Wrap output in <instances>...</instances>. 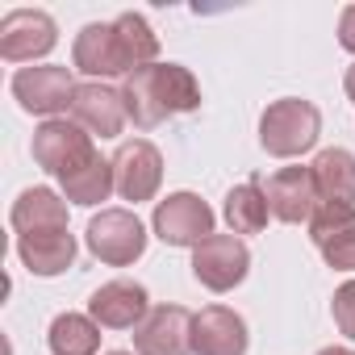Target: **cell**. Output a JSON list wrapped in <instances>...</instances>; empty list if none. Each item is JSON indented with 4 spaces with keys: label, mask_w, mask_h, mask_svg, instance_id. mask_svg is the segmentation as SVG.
<instances>
[{
    "label": "cell",
    "mask_w": 355,
    "mask_h": 355,
    "mask_svg": "<svg viewBox=\"0 0 355 355\" xmlns=\"http://www.w3.org/2000/svg\"><path fill=\"white\" fill-rule=\"evenodd\" d=\"M121 101H125V113L138 130H155L163 117L201 109V84L180 63H150V67L125 76Z\"/></svg>",
    "instance_id": "6da1fadb"
},
{
    "label": "cell",
    "mask_w": 355,
    "mask_h": 355,
    "mask_svg": "<svg viewBox=\"0 0 355 355\" xmlns=\"http://www.w3.org/2000/svg\"><path fill=\"white\" fill-rule=\"evenodd\" d=\"M322 134V113L301 101V96H284V101H272L259 117V146L276 159H297L305 155Z\"/></svg>",
    "instance_id": "7a4b0ae2"
},
{
    "label": "cell",
    "mask_w": 355,
    "mask_h": 355,
    "mask_svg": "<svg viewBox=\"0 0 355 355\" xmlns=\"http://www.w3.org/2000/svg\"><path fill=\"white\" fill-rule=\"evenodd\" d=\"M96 155L92 146V134L80 125V121H67V117H51L34 130V163L42 171H51L55 180L71 175L76 167H84L88 159Z\"/></svg>",
    "instance_id": "3957f363"
},
{
    "label": "cell",
    "mask_w": 355,
    "mask_h": 355,
    "mask_svg": "<svg viewBox=\"0 0 355 355\" xmlns=\"http://www.w3.org/2000/svg\"><path fill=\"white\" fill-rule=\"evenodd\" d=\"M88 251L109 268H130L146 251V226L130 209H101L88 222Z\"/></svg>",
    "instance_id": "277c9868"
},
{
    "label": "cell",
    "mask_w": 355,
    "mask_h": 355,
    "mask_svg": "<svg viewBox=\"0 0 355 355\" xmlns=\"http://www.w3.org/2000/svg\"><path fill=\"white\" fill-rule=\"evenodd\" d=\"M251 272V251L239 234H209L201 247H193V276L209 293H230Z\"/></svg>",
    "instance_id": "5b68a950"
},
{
    "label": "cell",
    "mask_w": 355,
    "mask_h": 355,
    "mask_svg": "<svg viewBox=\"0 0 355 355\" xmlns=\"http://www.w3.org/2000/svg\"><path fill=\"white\" fill-rule=\"evenodd\" d=\"M150 226L167 247H201L214 234V209L197 193H171L155 205Z\"/></svg>",
    "instance_id": "8992f818"
},
{
    "label": "cell",
    "mask_w": 355,
    "mask_h": 355,
    "mask_svg": "<svg viewBox=\"0 0 355 355\" xmlns=\"http://www.w3.org/2000/svg\"><path fill=\"white\" fill-rule=\"evenodd\" d=\"M76 80H71V71L67 67H55V63H46V67H21L17 76H13V96H17V105L26 109V113H38V117H59L63 109H71V101H76Z\"/></svg>",
    "instance_id": "52a82bcc"
},
{
    "label": "cell",
    "mask_w": 355,
    "mask_h": 355,
    "mask_svg": "<svg viewBox=\"0 0 355 355\" xmlns=\"http://www.w3.org/2000/svg\"><path fill=\"white\" fill-rule=\"evenodd\" d=\"M55 42H59L55 17L42 9H13L0 21V59H9V63H34L51 55Z\"/></svg>",
    "instance_id": "ba28073f"
},
{
    "label": "cell",
    "mask_w": 355,
    "mask_h": 355,
    "mask_svg": "<svg viewBox=\"0 0 355 355\" xmlns=\"http://www.w3.org/2000/svg\"><path fill=\"white\" fill-rule=\"evenodd\" d=\"M150 313V297L138 280H109L88 297V318L105 330H138Z\"/></svg>",
    "instance_id": "9c48e42d"
},
{
    "label": "cell",
    "mask_w": 355,
    "mask_h": 355,
    "mask_svg": "<svg viewBox=\"0 0 355 355\" xmlns=\"http://www.w3.org/2000/svg\"><path fill=\"white\" fill-rule=\"evenodd\" d=\"M138 355H193V313L184 305H155L134 330Z\"/></svg>",
    "instance_id": "30bf717a"
},
{
    "label": "cell",
    "mask_w": 355,
    "mask_h": 355,
    "mask_svg": "<svg viewBox=\"0 0 355 355\" xmlns=\"http://www.w3.org/2000/svg\"><path fill=\"white\" fill-rule=\"evenodd\" d=\"M113 175H117V193L125 201H150L163 184V155L146 142V138H134V142H121L117 155H113Z\"/></svg>",
    "instance_id": "8fae6325"
},
{
    "label": "cell",
    "mask_w": 355,
    "mask_h": 355,
    "mask_svg": "<svg viewBox=\"0 0 355 355\" xmlns=\"http://www.w3.org/2000/svg\"><path fill=\"white\" fill-rule=\"evenodd\" d=\"M263 197H268L272 218H280V222H288V226L309 222L313 209L322 205V201H318V189H313V171H309V167H280L272 180H268Z\"/></svg>",
    "instance_id": "7c38bea8"
},
{
    "label": "cell",
    "mask_w": 355,
    "mask_h": 355,
    "mask_svg": "<svg viewBox=\"0 0 355 355\" xmlns=\"http://www.w3.org/2000/svg\"><path fill=\"white\" fill-rule=\"evenodd\" d=\"M247 322L226 305H205L193 313V355H247Z\"/></svg>",
    "instance_id": "4fadbf2b"
},
{
    "label": "cell",
    "mask_w": 355,
    "mask_h": 355,
    "mask_svg": "<svg viewBox=\"0 0 355 355\" xmlns=\"http://www.w3.org/2000/svg\"><path fill=\"white\" fill-rule=\"evenodd\" d=\"M71 117L96 134V138H117L121 125H125V101H121V88H109L101 80H88L76 88V101H71Z\"/></svg>",
    "instance_id": "5bb4252c"
},
{
    "label": "cell",
    "mask_w": 355,
    "mask_h": 355,
    "mask_svg": "<svg viewBox=\"0 0 355 355\" xmlns=\"http://www.w3.org/2000/svg\"><path fill=\"white\" fill-rule=\"evenodd\" d=\"M71 63H76V71H84V76H92V80H105V76H125L113 21H88V26L76 34Z\"/></svg>",
    "instance_id": "9a60e30c"
},
{
    "label": "cell",
    "mask_w": 355,
    "mask_h": 355,
    "mask_svg": "<svg viewBox=\"0 0 355 355\" xmlns=\"http://www.w3.org/2000/svg\"><path fill=\"white\" fill-rule=\"evenodd\" d=\"M17 259L34 276H63L76 263V239L71 230H46V234H17Z\"/></svg>",
    "instance_id": "2e32d148"
},
{
    "label": "cell",
    "mask_w": 355,
    "mask_h": 355,
    "mask_svg": "<svg viewBox=\"0 0 355 355\" xmlns=\"http://www.w3.org/2000/svg\"><path fill=\"white\" fill-rule=\"evenodd\" d=\"M17 234H46V230H67V201L55 189H26L13 201L9 214Z\"/></svg>",
    "instance_id": "e0dca14e"
},
{
    "label": "cell",
    "mask_w": 355,
    "mask_h": 355,
    "mask_svg": "<svg viewBox=\"0 0 355 355\" xmlns=\"http://www.w3.org/2000/svg\"><path fill=\"white\" fill-rule=\"evenodd\" d=\"M313 189H318V201H330V205H355V155L343 150V146H330L313 159Z\"/></svg>",
    "instance_id": "ac0fdd59"
},
{
    "label": "cell",
    "mask_w": 355,
    "mask_h": 355,
    "mask_svg": "<svg viewBox=\"0 0 355 355\" xmlns=\"http://www.w3.org/2000/svg\"><path fill=\"white\" fill-rule=\"evenodd\" d=\"M63 197L71 201V205H101V201H109V193L117 189V175H113V159H105L101 150L84 163V167H76L71 175H63Z\"/></svg>",
    "instance_id": "d6986e66"
},
{
    "label": "cell",
    "mask_w": 355,
    "mask_h": 355,
    "mask_svg": "<svg viewBox=\"0 0 355 355\" xmlns=\"http://www.w3.org/2000/svg\"><path fill=\"white\" fill-rule=\"evenodd\" d=\"M113 30H117V51H121L125 76H134V71H142V67L155 63V55H159V34L150 30V21H146L142 13H121V17L113 21Z\"/></svg>",
    "instance_id": "ffe728a7"
},
{
    "label": "cell",
    "mask_w": 355,
    "mask_h": 355,
    "mask_svg": "<svg viewBox=\"0 0 355 355\" xmlns=\"http://www.w3.org/2000/svg\"><path fill=\"white\" fill-rule=\"evenodd\" d=\"M51 355H96L101 351V326L88 318V313H59L51 322Z\"/></svg>",
    "instance_id": "44dd1931"
},
{
    "label": "cell",
    "mask_w": 355,
    "mask_h": 355,
    "mask_svg": "<svg viewBox=\"0 0 355 355\" xmlns=\"http://www.w3.org/2000/svg\"><path fill=\"white\" fill-rule=\"evenodd\" d=\"M222 214H226V222H230V234H259V230L268 226V218H272L268 197H263V189H259L255 180L230 189Z\"/></svg>",
    "instance_id": "7402d4cb"
},
{
    "label": "cell",
    "mask_w": 355,
    "mask_h": 355,
    "mask_svg": "<svg viewBox=\"0 0 355 355\" xmlns=\"http://www.w3.org/2000/svg\"><path fill=\"white\" fill-rule=\"evenodd\" d=\"M318 251H322V259L334 272H355V222L343 226V230H334V234H326L318 243Z\"/></svg>",
    "instance_id": "603a6c76"
},
{
    "label": "cell",
    "mask_w": 355,
    "mask_h": 355,
    "mask_svg": "<svg viewBox=\"0 0 355 355\" xmlns=\"http://www.w3.org/2000/svg\"><path fill=\"white\" fill-rule=\"evenodd\" d=\"M355 222V205H330V201H322L318 209H313V218H309V239H313V247L326 239V234H334V230H343V226H351Z\"/></svg>",
    "instance_id": "cb8c5ba5"
},
{
    "label": "cell",
    "mask_w": 355,
    "mask_h": 355,
    "mask_svg": "<svg viewBox=\"0 0 355 355\" xmlns=\"http://www.w3.org/2000/svg\"><path fill=\"white\" fill-rule=\"evenodd\" d=\"M334 326L347 334V338H355V280H347L338 293H334Z\"/></svg>",
    "instance_id": "d4e9b609"
},
{
    "label": "cell",
    "mask_w": 355,
    "mask_h": 355,
    "mask_svg": "<svg viewBox=\"0 0 355 355\" xmlns=\"http://www.w3.org/2000/svg\"><path fill=\"white\" fill-rule=\"evenodd\" d=\"M338 46L355 55V5H347L343 17H338Z\"/></svg>",
    "instance_id": "484cf974"
},
{
    "label": "cell",
    "mask_w": 355,
    "mask_h": 355,
    "mask_svg": "<svg viewBox=\"0 0 355 355\" xmlns=\"http://www.w3.org/2000/svg\"><path fill=\"white\" fill-rule=\"evenodd\" d=\"M343 88H347V96L355 101V67H347V80H343Z\"/></svg>",
    "instance_id": "4316f807"
},
{
    "label": "cell",
    "mask_w": 355,
    "mask_h": 355,
    "mask_svg": "<svg viewBox=\"0 0 355 355\" xmlns=\"http://www.w3.org/2000/svg\"><path fill=\"white\" fill-rule=\"evenodd\" d=\"M318 355H355V351H347V347H326V351H318Z\"/></svg>",
    "instance_id": "83f0119b"
},
{
    "label": "cell",
    "mask_w": 355,
    "mask_h": 355,
    "mask_svg": "<svg viewBox=\"0 0 355 355\" xmlns=\"http://www.w3.org/2000/svg\"><path fill=\"white\" fill-rule=\"evenodd\" d=\"M105 355H130V351H105Z\"/></svg>",
    "instance_id": "f1b7e54d"
}]
</instances>
